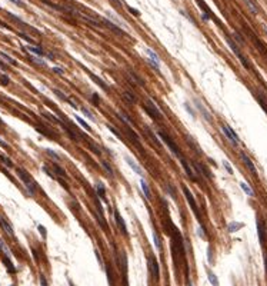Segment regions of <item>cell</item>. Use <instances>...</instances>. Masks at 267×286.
Returning <instances> with one entry per match:
<instances>
[{"mask_svg": "<svg viewBox=\"0 0 267 286\" xmlns=\"http://www.w3.org/2000/svg\"><path fill=\"white\" fill-rule=\"evenodd\" d=\"M16 173H17L19 179L25 183V187L27 189V193H29L30 196H34L36 189H37V183L32 179V176H30L25 169H22V167H17V169H16Z\"/></svg>", "mask_w": 267, "mask_h": 286, "instance_id": "6da1fadb", "label": "cell"}, {"mask_svg": "<svg viewBox=\"0 0 267 286\" xmlns=\"http://www.w3.org/2000/svg\"><path fill=\"white\" fill-rule=\"evenodd\" d=\"M226 42H227V44L230 46V49L233 50V53L237 56V59L240 60V63L243 64V67H244V69H247V70H250V62H248V60L246 59V56H244V54L240 52V47H239V44H237V43H234V40H233L231 37H229V36L226 37Z\"/></svg>", "mask_w": 267, "mask_h": 286, "instance_id": "7a4b0ae2", "label": "cell"}, {"mask_svg": "<svg viewBox=\"0 0 267 286\" xmlns=\"http://www.w3.org/2000/svg\"><path fill=\"white\" fill-rule=\"evenodd\" d=\"M157 135H159V137H160V139H163V142H164V143L169 146V149L172 150V153H173L176 157H179V159H180V157H183V156H182V152H180V149L177 147L176 142L172 139V136H170V135H167V133H164V132H162V130H159V132H157Z\"/></svg>", "mask_w": 267, "mask_h": 286, "instance_id": "3957f363", "label": "cell"}, {"mask_svg": "<svg viewBox=\"0 0 267 286\" xmlns=\"http://www.w3.org/2000/svg\"><path fill=\"white\" fill-rule=\"evenodd\" d=\"M144 107H146V112L153 117V119H156V120H160V119H163V113H162V110L159 109V106L152 100V99H147L146 100V103H144Z\"/></svg>", "mask_w": 267, "mask_h": 286, "instance_id": "277c9868", "label": "cell"}, {"mask_svg": "<svg viewBox=\"0 0 267 286\" xmlns=\"http://www.w3.org/2000/svg\"><path fill=\"white\" fill-rule=\"evenodd\" d=\"M221 130H223V133L226 135V137L230 140V143L233 145V146H237L239 143H240V139H239V136L236 135V132L230 127V126H227V125H223L221 126Z\"/></svg>", "mask_w": 267, "mask_h": 286, "instance_id": "5b68a950", "label": "cell"}, {"mask_svg": "<svg viewBox=\"0 0 267 286\" xmlns=\"http://www.w3.org/2000/svg\"><path fill=\"white\" fill-rule=\"evenodd\" d=\"M257 233H258V240L260 245L264 246L266 245V239H267V232H266V226L264 222L261 219H257Z\"/></svg>", "mask_w": 267, "mask_h": 286, "instance_id": "8992f818", "label": "cell"}, {"mask_svg": "<svg viewBox=\"0 0 267 286\" xmlns=\"http://www.w3.org/2000/svg\"><path fill=\"white\" fill-rule=\"evenodd\" d=\"M183 193H184V196H186V199H187V203L190 205V208H191V210L196 213V215H199V209H197V205H196V200H194V198H193V195H191V192L186 187V186H183Z\"/></svg>", "mask_w": 267, "mask_h": 286, "instance_id": "52a82bcc", "label": "cell"}, {"mask_svg": "<svg viewBox=\"0 0 267 286\" xmlns=\"http://www.w3.org/2000/svg\"><path fill=\"white\" fill-rule=\"evenodd\" d=\"M193 163V167L196 169V172L201 176V177H204V179H211V175H210V172H209V169H206V166L204 165H201V163H199V162H191Z\"/></svg>", "mask_w": 267, "mask_h": 286, "instance_id": "ba28073f", "label": "cell"}, {"mask_svg": "<svg viewBox=\"0 0 267 286\" xmlns=\"http://www.w3.org/2000/svg\"><path fill=\"white\" fill-rule=\"evenodd\" d=\"M149 267H150L152 276H153L154 279H159L160 269H159V263H157V260H156L154 256H149Z\"/></svg>", "mask_w": 267, "mask_h": 286, "instance_id": "9c48e42d", "label": "cell"}, {"mask_svg": "<svg viewBox=\"0 0 267 286\" xmlns=\"http://www.w3.org/2000/svg\"><path fill=\"white\" fill-rule=\"evenodd\" d=\"M179 160H180V163H182V166H183V169H184L186 175L189 176V179H191V180H197V176H196L194 170L191 169V166L189 165V162H187V160H186L184 157H180Z\"/></svg>", "mask_w": 267, "mask_h": 286, "instance_id": "30bf717a", "label": "cell"}, {"mask_svg": "<svg viewBox=\"0 0 267 286\" xmlns=\"http://www.w3.org/2000/svg\"><path fill=\"white\" fill-rule=\"evenodd\" d=\"M240 157H241L243 163L246 165V167H247V169H248V170H250V172H251V173L256 176V175H257V170H256V166H254V163L251 162V159H250V157H248L246 153H241V155H240Z\"/></svg>", "mask_w": 267, "mask_h": 286, "instance_id": "8fae6325", "label": "cell"}, {"mask_svg": "<svg viewBox=\"0 0 267 286\" xmlns=\"http://www.w3.org/2000/svg\"><path fill=\"white\" fill-rule=\"evenodd\" d=\"M146 53L149 54V57H150V64L154 67V69H160V59H159V56L153 52V50H150V49H147L146 50Z\"/></svg>", "mask_w": 267, "mask_h": 286, "instance_id": "7c38bea8", "label": "cell"}, {"mask_svg": "<svg viewBox=\"0 0 267 286\" xmlns=\"http://www.w3.org/2000/svg\"><path fill=\"white\" fill-rule=\"evenodd\" d=\"M114 219H116V222H117V226H119V229L123 232V235H127L129 232H127V228H126V223H124V220H123V218L120 216V213L117 212V210H114Z\"/></svg>", "mask_w": 267, "mask_h": 286, "instance_id": "4fadbf2b", "label": "cell"}, {"mask_svg": "<svg viewBox=\"0 0 267 286\" xmlns=\"http://www.w3.org/2000/svg\"><path fill=\"white\" fill-rule=\"evenodd\" d=\"M0 225H2V226H3V229H5L6 232H7V235H9V236H12V238L15 236V232H13V228H12V225L9 223V220H6L5 218H0Z\"/></svg>", "mask_w": 267, "mask_h": 286, "instance_id": "5bb4252c", "label": "cell"}, {"mask_svg": "<svg viewBox=\"0 0 267 286\" xmlns=\"http://www.w3.org/2000/svg\"><path fill=\"white\" fill-rule=\"evenodd\" d=\"M52 169H53V172L56 173V176H57V180H59L60 177H66V172H64V169H63V167H60L57 163H53V165H52Z\"/></svg>", "mask_w": 267, "mask_h": 286, "instance_id": "9a60e30c", "label": "cell"}, {"mask_svg": "<svg viewBox=\"0 0 267 286\" xmlns=\"http://www.w3.org/2000/svg\"><path fill=\"white\" fill-rule=\"evenodd\" d=\"M26 50H29L32 54H34V56H39V57H42V56H44L46 53L40 49V47H36V46H26Z\"/></svg>", "mask_w": 267, "mask_h": 286, "instance_id": "2e32d148", "label": "cell"}, {"mask_svg": "<svg viewBox=\"0 0 267 286\" xmlns=\"http://www.w3.org/2000/svg\"><path fill=\"white\" fill-rule=\"evenodd\" d=\"M196 105H197V109H199V112H200V113L204 116V119H206L207 122H211V116H210V115H209V112L204 109V106H203V105H201L199 100H196Z\"/></svg>", "mask_w": 267, "mask_h": 286, "instance_id": "e0dca14e", "label": "cell"}, {"mask_svg": "<svg viewBox=\"0 0 267 286\" xmlns=\"http://www.w3.org/2000/svg\"><path fill=\"white\" fill-rule=\"evenodd\" d=\"M126 162H127V163L130 165V167H131L133 170H134V172H136L137 175H140V176H142V173H143V172H142V169H140V167H139V166L136 165V162H133V160H131L130 157H126Z\"/></svg>", "mask_w": 267, "mask_h": 286, "instance_id": "ac0fdd59", "label": "cell"}, {"mask_svg": "<svg viewBox=\"0 0 267 286\" xmlns=\"http://www.w3.org/2000/svg\"><path fill=\"white\" fill-rule=\"evenodd\" d=\"M140 186H142V190H143V193H144V196H146L147 199H150V198H152V195H150V190H149V186H147V183L144 182V179H142V180H140Z\"/></svg>", "mask_w": 267, "mask_h": 286, "instance_id": "d6986e66", "label": "cell"}, {"mask_svg": "<svg viewBox=\"0 0 267 286\" xmlns=\"http://www.w3.org/2000/svg\"><path fill=\"white\" fill-rule=\"evenodd\" d=\"M0 57H2L5 62H7L9 64H12V66H16V64H17V63H16V60H15L13 57H10L9 54H6L5 52H0Z\"/></svg>", "mask_w": 267, "mask_h": 286, "instance_id": "ffe728a7", "label": "cell"}, {"mask_svg": "<svg viewBox=\"0 0 267 286\" xmlns=\"http://www.w3.org/2000/svg\"><path fill=\"white\" fill-rule=\"evenodd\" d=\"M96 192H97V195L100 196V199H103V200H106V192H104V187L101 186V184H96Z\"/></svg>", "mask_w": 267, "mask_h": 286, "instance_id": "44dd1931", "label": "cell"}, {"mask_svg": "<svg viewBox=\"0 0 267 286\" xmlns=\"http://www.w3.org/2000/svg\"><path fill=\"white\" fill-rule=\"evenodd\" d=\"M43 116L44 117H47L50 122H53V123H57V125H60V119L59 117H56L54 115H52V113H47V112H43Z\"/></svg>", "mask_w": 267, "mask_h": 286, "instance_id": "7402d4cb", "label": "cell"}, {"mask_svg": "<svg viewBox=\"0 0 267 286\" xmlns=\"http://www.w3.org/2000/svg\"><path fill=\"white\" fill-rule=\"evenodd\" d=\"M241 228H243V223L233 222V223H230V225H229V232H230V233H233V232H236V230H239V229H241Z\"/></svg>", "mask_w": 267, "mask_h": 286, "instance_id": "603a6c76", "label": "cell"}, {"mask_svg": "<svg viewBox=\"0 0 267 286\" xmlns=\"http://www.w3.org/2000/svg\"><path fill=\"white\" fill-rule=\"evenodd\" d=\"M246 5H247V7H248V10L253 13V15H257L258 13V9L256 7V5L251 2V0H246Z\"/></svg>", "mask_w": 267, "mask_h": 286, "instance_id": "cb8c5ba5", "label": "cell"}, {"mask_svg": "<svg viewBox=\"0 0 267 286\" xmlns=\"http://www.w3.org/2000/svg\"><path fill=\"white\" fill-rule=\"evenodd\" d=\"M240 186H241V189H243V192H244L246 195H248V196H253V195H254V193H253V190L250 189V186H248L247 183L241 182V183H240Z\"/></svg>", "mask_w": 267, "mask_h": 286, "instance_id": "d4e9b609", "label": "cell"}, {"mask_svg": "<svg viewBox=\"0 0 267 286\" xmlns=\"http://www.w3.org/2000/svg\"><path fill=\"white\" fill-rule=\"evenodd\" d=\"M231 39H233V40H236V42H237V44H240V46H243V44H244V39H243V36H241V35H239L237 32L231 35Z\"/></svg>", "mask_w": 267, "mask_h": 286, "instance_id": "484cf974", "label": "cell"}, {"mask_svg": "<svg viewBox=\"0 0 267 286\" xmlns=\"http://www.w3.org/2000/svg\"><path fill=\"white\" fill-rule=\"evenodd\" d=\"M0 160H2L5 165H6V167H9V169H12L13 167V162L7 157V156H5V155H0Z\"/></svg>", "mask_w": 267, "mask_h": 286, "instance_id": "4316f807", "label": "cell"}, {"mask_svg": "<svg viewBox=\"0 0 267 286\" xmlns=\"http://www.w3.org/2000/svg\"><path fill=\"white\" fill-rule=\"evenodd\" d=\"M103 169L107 172V175H110V177H113V176H114V173H113V169H111V166H110L107 162H103Z\"/></svg>", "mask_w": 267, "mask_h": 286, "instance_id": "83f0119b", "label": "cell"}, {"mask_svg": "<svg viewBox=\"0 0 267 286\" xmlns=\"http://www.w3.org/2000/svg\"><path fill=\"white\" fill-rule=\"evenodd\" d=\"M209 279H210V283H211L213 286H219V280H217V276H216L214 273L209 272Z\"/></svg>", "mask_w": 267, "mask_h": 286, "instance_id": "f1b7e54d", "label": "cell"}, {"mask_svg": "<svg viewBox=\"0 0 267 286\" xmlns=\"http://www.w3.org/2000/svg\"><path fill=\"white\" fill-rule=\"evenodd\" d=\"M43 170H44V173H47V175H49V176H50L52 179H57L56 173L53 172V169L50 170V169H49V166H43Z\"/></svg>", "mask_w": 267, "mask_h": 286, "instance_id": "f546056e", "label": "cell"}, {"mask_svg": "<svg viewBox=\"0 0 267 286\" xmlns=\"http://www.w3.org/2000/svg\"><path fill=\"white\" fill-rule=\"evenodd\" d=\"M124 96H126V100H127V102H130V103H136V98H134V94H131V93L126 92V93H124Z\"/></svg>", "mask_w": 267, "mask_h": 286, "instance_id": "4dcf8cb0", "label": "cell"}, {"mask_svg": "<svg viewBox=\"0 0 267 286\" xmlns=\"http://www.w3.org/2000/svg\"><path fill=\"white\" fill-rule=\"evenodd\" d=\"M46 152L49 153V156H50V157H52L54 162H60V157L57 156V153H56V152H53V150H50V149H47Z\"/></svg>", "mask_w": 267, "mask_h": 286, "instance_id": "1f68e13d", "label": "cell"}, {"mask_svg": "<svg viewBox=\"0 0 267 286\" xmlns=\"http://www.w3.org/2000/svg\"><path fill=\"white\" fill-rule=\"evenodd\" d=\"M91 77H93V79H94V80H96V82H97V83H99V84H100V86H101V87H103V89H104V90H107V89H109V86H107V84H106V83H104V82H103V80H101V79H99V77H96V76H94V74H91Z\"/></svg>", "mask_w": 267, "mask_h": 286, "instance_id": "d6a6232c", "label": "cell"}, {"mask_svg": "<svg viewBox=\"0 0 267 286\" xmlns=\"http://www.w3.org/2000/svg\"><path fill=\"white\" fill-rule=\"evenodd\" d=\"M76 120H77V122H79V123H80V125H81V126H83V127L86 129V130H91V129H90V126H89V125H87V123H86V122H84V120L81 119V117L76 116Z\"/></svg>", "mask_w": 267, "mask_h": 286, "instance_id": "836d02e7", "label": "cell"}, {"mask_svg": "<svg viewBox=\"0 0 267 286\" xmlns=\"http://www.w3.org/2000/svg\"><path fill=\"white\" fill-rule=\"evenodd\" d=\"M153 240H154V245H156V248H157V249H162V242H160V238H159V235H157V233H154V236H153Z\"/></svg>", "mask_w": 267, "mask_h": 286, "instance_id": "e575fe53", "label": "cell"}, {"mask_svg": "<svg viewBox=\"0 0 267 286\" xmlns=\"http://www.w3.org/2000/svg\"><path fill=\"white\" fill-rule=\"evenodd\" d=\"M33 59V62H36V64H42V66H46V63H44V60L42 59V57H39V56H34V57H32Z\"/></svg>", "mask_w": 267, "mask_h": 286, "instance_id": "d590c367", "label": "cell"}, {"mask_svg": "<svg viewBox=\"0 0 267 286\" xmlns=\"http://www.w3.org/2000/svg\"><path fill=\"white\" fill-rule=\"evenodd\" d=\"M81 112H83V115H84L86 117H89L90 120H93V119H94V116L90 113V110H89V109H81Z\"/></svg>", "mask_w": 267, "mask_h": 286, "instance_id": "8d00e7d4", "label": "cell"}, {"mask_svg": "<svg viewBox=\"0 0 267 286\" xmlns=\"http://www.w3.org/2000/svg\"><path fill=\"white\" fill-rule=\"evenodd\" d=\"M107 127H109V130H110V132H111V133H113V135H114V136H117V137H119V139H121V135H120V133H119V132H117V130H116V129H114V127H113V126H110V125H107Z\"/></svg>", "mask_w": 267, "mask_h": 286, "instance_id": "74e56055", "label": "cell"}, {"mask_svg": "<svg viewBox=\"0 0 267 286\" xmlns=\"http://www.w3.org/2000/svg\"><path fill=\"white\" fill-rule=\"evenodd\" d=\"M54 93L57 94V96H59L60 99H66V100L69 99V98H66V96H64V93H62V92H60V90H57V89H54Z\"/></svg>", "mask_w": 267, "mask_h": 286, "instance_id": "f35d334b", "label": "cell"}, {"mask_svg": "<svg viewBox=\"0 0 267 286\" xmlns=\"http://www.w3.org/2000/svg\"><path fill=\"white\" fill-rule=\"evenodd\" d=\"M40 285H42V286H47V280H46V277H44L43 275L40 276Z\"/></svg>", "mask_w": 267, "mask_h": 286, "instance_id": "ab89813d", "label": "cell"}, {"mask_svg": "<svg viewBox=\"0 0 267 286\" xmlns=\"http://www.w3.org/2000/svg\"><path fill=\"white\" fill-rule=\"evenodd\" d=\"M37 229H39V230H40V232H42V235H43V238H46V229H44V228H43V226H42V225H39V226H37Z\"/></svg>", "mask_w": 267, "mask_h": 286, "instance_id": "60d3db41", "label": "cell"}, {"mask_svg": "<svg viewBox=\"0 0 267 286\" xmlns=\"http://www.w3.org/2000/svg\"><path fill=\"white\" fill-rule=\"evenodd\" d=\"M93 102H94V105H96V106L100 103V99H99V96H97V94H93Z\"/></svg>", "mask_w": 267, "mask_h": 286, "instance_id": "b9f144b4", "label": "cell"}, {"mask_svg": "<svg viewBox=\"0 0 267 286\" xmlns=\"http://www.w3.org/2000/svg\"><path fill=\"white\" fill-rule=\"evenodd\" d=\"M53 72H56V73H59V74H63V73H64V70L60 69V67H53Z\"/></svg>", "mask_w": 267, "mask_h": 286, "instance_id": "7bdbcfd3", "label": "cell"}, {"mask_svg": "<svg viewBox=\"0 0 267 286\" xmlns=\"http://www.w3.org/2000/svg\"><path fill=\"white\" fill-rule=\"evenodd\" d=\"M67 102H69V103H70V105H72V106H73V107H74V109H77V103H76V102H74V100H72V99H70V98H69V99H67Z\"/></svg>", "mask_w": 267, "mask_h": 286, "instance_id": "ee69618b", "label": "cell"}, {"mask_svg": "<svg viewBox=\"0 0 267 286\" xmlns=\"http://www.w3.org/2000/svg\"><path fill=\"white\" fill-rule=\"evenodd\" d=\"M20 36H22V37H23V39H25L26 42H29V43H33V40H32V39H30L29 36H26V35H20Z\"/></svg>", "mask_w": 267, "mask_h": 286, "instance_id": "f6af8a7d", "label": "cell"}, {"mask_svg": "<svg viewBox=\"0 0 267 286\" xmlns=\"http://www.w3.org/2000/svg\"><path fill=\"white\" fill-rule=\"evenodd\" d=\"M186 107H187V112H189V113H190V115H191V116H193V117H194V116H196V115H194V112H193V110H191V107H190V106H189V105H187V103H186Z\"/></svg>", "mask_w": 267, "mask_h": 286, "instance_id": "bcb514c9", "label": "cell"}, {"mask_svg": "<svg viewBox=\"0 0 267 286\" xmlns=\"http://www.w3.org/2000/svg\"><path fill=\"white\" fill-rule=\"evenodd\" d=\"M224 166H226V169H227V172H229V173H233V169L230 167V165H229L227 162H224Z\"/></svg>", "mask_w": 267, "mask_h": 286, "instance_id": "7dc6e473", "label": "cell"}, {"mask_svg": "<svg viewBox=\"0 0 267 286\" xmlns=\"http://www.w3.org/2000/svg\"><path fill=\"white\" fill-rule=\"evenodd\" d=\"M2 80H3V83H5V84H7V83H9V77H7L6 74H3V76H2Z\"/></svg>", "mask_w": 267, "mask_h": 286, "instance_id": "c3c4849f", "label": "cell"}, {"mask_svg": "<svg viewBox=\"0 0 267 286\" xmlns=\"http://www.w3.org/2000/svg\"><path fill=\"white\" fill-rule=\"evenodd\" d=\"M0 70H7V66H6V64H3L2 62H0Z\"/></svg>", "mask_w": 267, "mask_h": 286, "instance_id": "681fc988", "label": "cell"}, {"mask_svg": "<svg viewBox=\"0 0 267 286\" xmlns=\"http://www.w3.org/2000/svg\"><path fill=\"white\" fill-rule=\"evenodd\" d=\"M264 267H266V273H267V253L264 255Z\"/></svg>", "mask_w": 267, "mask_h": 286, "instance_id": "f907efd6", "label": "cell"}, {"mask_svg": "<svg viewBox=\"0 0 267 286\" xmlns=\"http://www.w3.org/2000/svg\"><path fill=\"white\" fill-rule=\"evenodd\" d=\"M12 2H15L16 5H23V2H22V0H12Z\"/></svg>", "mask_w": 267, "mask_h": 286, "instance_id": "816d5d0a", "label": "cell"}, {"mask_svg": "<svg viewBox=\"0 0 267 286\" xmlns=\"http://www.w3.org/2000/svg\"><path fill=\"white\" fill-rule=\"evenodd\" d=\"M47 57H49V59H52V60H53V59H54V54H52V53H47Z\"/></svg>", "mask_w": 267, "mask_h": 286, "instance_id": "f5cc1de1", "label": "cell"}, {"mask_svg": "<svg viewBox=\"0 0 267 286\" xmlns=\"http://www.w3.org/2000/svg\"><path fill=\"white\" fill-rule=\"evenodd\" d=\"M0 146H5V147H6V143H5L2 139H0Z\"/></svg>", "mask_w": 267, "mask_h": 286, "instance_id": "db71d44e", "label": "cell"}, {"mask_svg": "<svg viewBox=\"0 0 267 286\" xmlns=\"http://www.w3.org/2000/svg\"><path fill=\"white\" fill-rule=\"evenodd\" d=\"M263 29H264V33H266V36H267V26H264Z\"/></svg>", "mask_w": 267, "mask_h": 286, "instance_id": "11a10c76", "label": "cell"}, {"mask_svg": "<svg viewBox=\"0 0 267 286\" xmlns=\"http://www.w3.org/2000/svg\"><path fill=\"white\" fill-rule=\"evenodd\" d=\"M187 286H191V282H187Z\"/></svg>", "mask_w": 267, "mask_h": 286, "instance_id": "9f6ffc18", "label": "cell"}]
</instances>
